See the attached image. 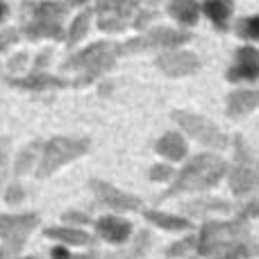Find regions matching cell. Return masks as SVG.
<instances>
[{
    "label": "cell",
    "mask_w": 259,
    "mask_h": 259,
    "mask_svg": "<svg viewBox=\"0 0 259 259\" xmlns=\"http://www.w3.org/2000/svg\"><path fill=\"white\" fill-rule=\"evenodd\" d=\"M159 0H98L96 9L100 14V30L118 32L125 27H143L155 18Z\"/></svg>",
    "instance_id": "obj_1"
},
{
    "label": "cell",
    "mask_w": 259,
    "mask_h": 259,
    "mask_svg": "<svg viewBox=\"0 0 259 259\" xmlns=\"http://www.w3.org/2000/svg\"><path fill=\"white\" fill-rule=\"evenodd\" d=\"M25 32L30 39L36 36H62V18L66 7L59 3H36L25 7Z\"/></svg>",
    "instance_id": "obj_2"
},
{
    "label": "cell",
    "mask_w": 259,
    "mask_h": 259,
    "mask_svg": "<svg viewBox=\"0 0 259 259\" xmlns=\"http://www.w3.org/2000/svg\"><path fill=\"white\" fill-rule=\"evenodd\" d=\"M118 53H121V48L114 44H96L91 48H87L84 53H80L77 57L68 59L66 68H80V71H84V75L77 80V84H84V82L94 80L96 75H100L103 71L112 68Z\"/></svg>",
    "instance_id": "obj_3"
},
{
    "label": "cell",
    "mask_w": 259,
    "mask_h": 259,
    "mask_svg": "<svg viewBox=\"0 0 259 259\" xmlns=\"http://www.w3.org/2000/svg\"><path fill=\"white\" fill-rule=\"evenodd\" d=\"M87 148H89V141H84V139H66V137L53 139L44 150V159H41V166H39V175L41 178H44V175H50L62 164H66V161L80 157L82 152H87Z\"/></svg>",
    "instance_id": "obj_4"
},
{
    "label": "cell",
    "mask_w": 259,
    "mask_h": 259,
    "mask_svg": "<svg viewBox=\"0 0 259 259\" xmlns=\"http://www.w3.org/2000/svg\"><path fill=\"white\" fill-rule=\"evenodd\" d=\"M39 223V216L23 214V216H0V239L9 243V250H21L30 230Z\"/></svg>",
    "instance_id": "obj_5"
},
{
    "label": "cell",
    "mask_w": 259,
    "mask_h": 259,
    "mask_svg": "<svg viewBox=\"0 0 259 259\" xmlns=\"http://www.w3.org/2000/svg\"><path fill=\"white\" fill-rule=\"evenodd\" d=\"M189 39V34L184 32H175V30H155L146 36H139V39L127 41L125 46H121L123 53H132V50H141V48H170V46H180Z\"/></svg>",
    "instance_id": "obj_6"
},
{
    "label": "cell",
    "mask_w": 259,
    "mask_h": 259,
    "mask_svg": "<svg viewBox=\"0 0 259 259\" xmlns=\"http://www.w3.org/2000/svg\"><path fill=\"white\" fill-rule=\"evenodd\" d=\"M91 187H94L100 205H107V207H112V209H134V207L139 205L134 198H130V196H125V193H121V191H116L114 187H109V184H105V182H98V180H94Z\"/></svg>",
    "instance_id": "obj_7"
},
{
    "label": "cell",
    "mask_w": 259,
    "mask_h": 259,
    "mask_svg": "<svg viewBox=\"0 0 259 259\" xmlns=\"http://www.w3.org/2000/svg\"><path fill=\"white\" fill-rule=\"evenodd\" d=\"M259 77V53L255 48H241L237 64L230 71V80H255Z\"/></svg>",
    "instance_id": "obj_8"
},
{
    "label": "cell",
    "mask_w": 259,
    "mask_h": 259,
    "mask_svg": "<svg viewBox=\"0 0 259 259\" xmlns=\"http://www.w3.org/2000/svg\"><path fill=\"white\" fill-rule=\"evenodd\" d=\"M161 71H166L168 75H182V73H191L196 71L198 66V59L189 53H168V55H161L157 59Z\"/></svg>",
    "instance_id": "obj_9"
},
{
    "label": "cell",
    "mask_w": 259,
    "mask_h": 259,
    "mask_svg": "<svg viewBox=\"0 0 259 259\" xmlns=\"http://www.w3.org/2000/svg\"><path fill=\"white\" fill-rule=\"evenodd\" d=\"M205 14L211 18L216 27L225 30L228 27V18L232 14V3L230 0H207L205 3Z\"/></svg>",
    "instance_id": "obj_10"
},
{
    "label": "cell",
    "mask_w": 259,
    "mask_h": 259,
    "mask_svg": "<svg viewBox=\"0 0 259 259\" xmlns=\"http://www.w3.org/2000/svg\"><path fill=\"white\" fill-rule=\"evenodd\" d=\"M168 12L173 14L180 23H184V25H193V23L198 21L200 7H198L196 0H173V3L168 5Z\"/></svg>",
    "instance_id": "obj_11"
},
{
    "label": "cell",
    "mask_w": 259,
    "mask_h": 259,
    "mask_svg": "<svg viewBox=\"0 0 259 259\" xmlns=\"http://www.w3.org/2000/svg\"><path fill=\"white\" fill-rule=\"evenodd\" d=\"M98 232L109 241H125V237L130 234V223L118 219H103L98 221Z\"/></svg>",
    "instance_id": "obj_12"
},
{
    "label": "cell",
    "mask_w": 259,
    "mask_h": 259,
    "mask_svg": "<svg viewBox=\"0 0 259 259\" xmlns=\"http://www.w3.org/2000/svg\"><path fill=\"white\" fill-rule=\"evenodd\" d=\"M46 234L59 239V241L77 243V246H89V243H94V239L87 232H80V230H46Z\"/></svg>",
    "instance_id": "obj_13"
},
{
    "label": "cell",
    "mask_w": 259,
    "mask_h": 259,
    "mask_svg": "<svg viewBox=\"0 0 259 259\" xmlns=\"http://www.w3.org/2000/svg\"><path fill=\"white\" fill-rule=\"evenodd\" d=\"M12 84L27 87V89H46V87H62L64 82L48 75H32V77H25V80H12Z\"/></svg>",
    "instance_id": "obj_14"
},
{
    "label": "cell",
    "mask_w": 259,
    "mask_h": 259,
    "mask_svg": "<svg viewBox=\"0 0 259 259\" xmlns=\"http://www.w3.org/2000/svg\"><path fill=\"white\" fill-rule=\"evenodd\" d=\"M89 18H91V14L89 12H82L80 16L73 21V25H71V32H68V44H77V41L84 36V32L89 30Z\"/></svg>",
    "instance_id": "obj_15"
},
{
    "label": "cell",
    "mask_w": 259,
    "mask_h": 259,
    "mask_svg": "<svg viewBox=\"0 0 259 259\" xmlns=\"http://www.w3.org/2000/svg\"><path fill=\"white\" fill-rule=\"evenodd\" d=\"M237 32L243 39H259V16L241 18V21L237 23Z\"/></svg>",
    "instance_id": "obj_16"
},
{
    "label": "cell",
    "mask_w": 259,
    "mask_h": 259,
    "mask_svg": "<svg viewBox=\"0 0 259 259\" xmlns=\"http://www.w3.org/2000/svg\"><path fill=\"white\" fill-rule=\"evenodd\" d=\"M159 150H164L166 155H170V157H180L182 155V143H180L178 137H166L164 141L159 143Z\"/></svg>",
    "instance_id": "obj_17"
},
{
    "label": "cell",
    "mask_w": 259,
    "mask_h": 259,
    "mask_svg": "<svg viewBox=\"0 0 259 259\" xmlns=\"http://www.w3.org/2000/svg\"><path fill=\"white\" fill-rule=\"evenodd\" d=\"M7 159H9V139H0V184L7 175Z\"/></svg>",
    "instance_id": "obj_18"
},
{
    "label": "cell",
    "mask_w": 259,
    "mask_h": 259,
    "mask_svg": "<svg viewBox=\"0 0 259 259\" xmlns=\"http://www.w3.org/2000/svg\"><path fill=\"white\" fill-rule=\"evenodd\" d=\"M255 100H259V94H237L232 98V105L234 107H248V105H252Z\"/></svg>",
    "instance_id": "obj_19"
},
{
    "label": "cell",
    "mask_w": 259,
    "mask_h": 259,
    "mask_svg": "<svg viewBox=\"0 0 259 259\" xmlns=\"http://www.w3.org/2000/svg\"><path fill=\"white\" fill-rule=\"evenodd\" d=\"M32 150H34V148H27V150L21 155V161H18V164H16V170H18V173H25V168H27V166H30Z\"/></svg>",
    "instance_id": "obj_20"
},
{
    "label": "cell",
    "mask_w": 259,
    "mask_h": 259,
    "mask_svg": "<svg viewBox=\"0 0 259 259\" xmlns=\"http://www.w3.org/2000/svg\"><path fill=\"white\" fill-rule=\"evenodd\" d=\"M21 198H23V191H21L18 187H12V189H9V193H7V200H9V202L21 200Z\"/></svg>",
    "instance_id": "obj_21"
},
{
    "label": "cell",
    "mask_w": 259,
    "mask_h": 259,
    "mask_svg": "<svg viewBox=\"0 0 259 259\" xmlns=\"http://www.w3.org/2000/svg\"><path fill=\"white\" fill-rule=\"evenodd\" d=\"M143 241H146V234H143V237H139V246H137V250H132V252H130L127 257H125V255H121V257H112V259H132V257L137 255V252H139V250H141V248H143Z\"/></svg>",
    "instance_id": "obj_22"
},
{
    "label": "cell",
    "mask_w": 259,
    "mask_h": 259,
    "mask_svg": "<svg viewBox=\"0 0 259 259\" xmlns=\"http://www.w3.org/2000/svg\"><path fill=\"white\" fill-rule=\"evenodd\" d=\"M14 39H16V32H12V30H9V32H5V34H3V39H0V48H5V46H7L9 41H14Z\"/></svg>",
    "instance_id": "obj_23"
},
{
    "label": "cell",
    "mask_w": 259,
    "mask_h": 259,
    "mask_svg": "<svg viewBox=\"0 0 259 259\" xmlns=\"http://www.w3.org/2000/svg\"><path fill=\"white\" fill-rule=\"evenodd\" d=\"M53 257H55V259H71V255H68L64 248H55V250H53Z\"/></svg>",
    "instance_id": "obj_24"
},
{
    "label": "cell",
    "mask_w": 259,
    "mask_h": 259,
    "mask_svg": "<svg viewBox=\"0 0 259 259\" xmlns=\"http://www.w3.org/2000/svg\"><path fill=\"white\" fill-rule=\"evenodd\" d=\"M75 259H96V252H91V255H82V257H75Z\"/></svg>",
    "instance_id": "obj_25"
},
{
    "label": "cell",
    "mask_w": 259,
    "mask_h": 259,
    "mask_svg": "<svg viewBox=\"0 0 259 259\" xmlns=\"http://www.w3.org/2000/svg\"><path fill=\"white\" fill-rule=\"evenodd\" d=\"M3 16H5V5L0 3V21H3Z\"/></svg>",
    "instance_id": "obj_26"
},
{
    "label": "cell",
    "mask_w": 259,
    "mask_h": 259,
    "mask_svg": "<svg viewBox=\"0 0 259 259\" xmlns=\"http://www.w3.org/2000/svg\"><path fill=\"white\" fill-rule=\"evenodd\" d=\"M68 3H73V5H82L84 0H68Z\"/></svg>",
    "instance_id": "obj_27"
},
{
    "label": "cell",
    "mask_w": 259,
    "mask_h": 259,
    "mask_svg": "<svg viewBox=\"0 0 259 259\" xmlns=\"http://www.w3.org/2000/svg\"><path fill=\"white\" fill-rule=\"evenodd\" d=\"M0 259H3V252H0Z\"/></svg>",
    "instance_id": "obj_28"
}]
</instances>
